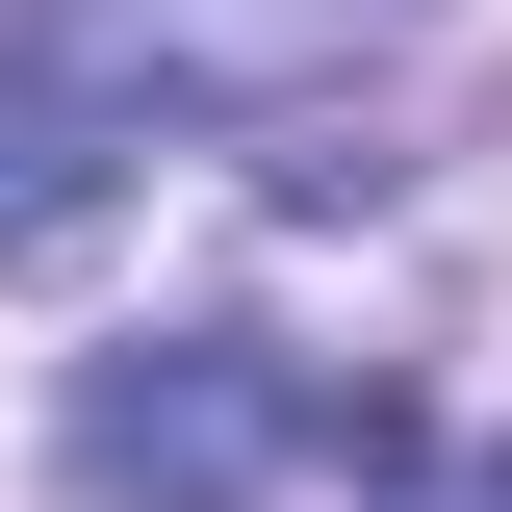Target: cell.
Here are the masks:
<instances>
[{
	"label": "cell",
	"instance_id": "1",
	"mask_svg": "<svg viewBox=\"0 0 512 512\" xmlns=\"http://www.w3.org/2000/svg\"><path fill=\"white\" fill-rule=\"evenodd\" d=\"M308 461H410V410L282 359V333H128V359H77V487L103 512H282Z\"/></svg>",
	"mask_w": 512,
	"mask_h": 512
},
{
	"label": "cell",
	"instance_id": "2",
	"mask_svg": "<svg viewBox=\"0 0 512 512\" xmlns=\"http://www.w3.org/2000/svg\"><path fill=\"white\" fill-rule=\"evenodd\" d=\"M384 26L410 0H0V52L52 77V103H103L128 154L154 128H308Z\"/></svg>",
	"mask_w": 512,
	"mask_h": 512
},
{
	"label": "cell",
	"instance_id": "3",
	"mask_svg": "<svg viewBox=\"0 0 512 512\" xmlns=\"http://www.w3.org/2000/svg\"><path fill=\"white\" fill-rule=\"evenodd\" d=\"M103 205H128V128H103V103H52V77L0 52V282L103 256Z\"/></svg>",
	"mask_w": 512,
	"mask_h": 512
},
{
	"label": "cell",
	"instance_id": "4",
	"mask_svg": "<svg viewBox=\"0 0 512 512\" xmlns=\"http://www.w3.org/2000/svg\"><path fill=\"white\" fill-rule=\"evenodd\" d=\"M461 512H512V461H461Z\"/></svg>",
	"mask_w": 512,
	"mask_h": 512
}]
</instances>
